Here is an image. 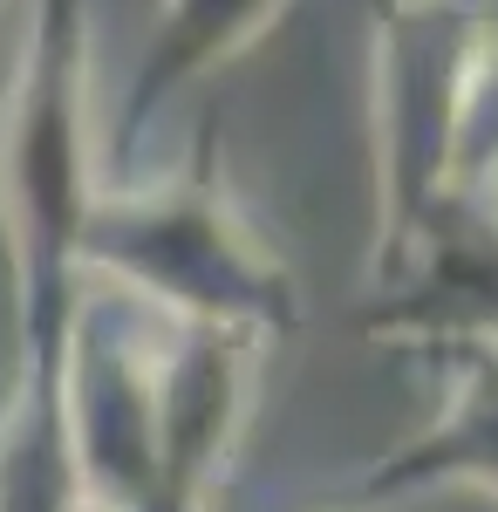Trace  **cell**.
I'll return each instance as SVG.
<instances>
[{
  "mask_svg": "<svg viewBox=\"0 0 498 512\" xmlns=\"http://www.w3.org/2000/svg\"><path fill=\"white\" fill-rule=\"evenodd\" d=\"M464 349H471V376L451 396L444 431H430L417 451H403L396 472H410V465H437V472L485 465V472H498V342H464Z\"/></svg>",
  "mask_w": 498,
  "mask_h": 512,
  "instance_id": "5",
  "label": "cell"
},
{
  "mask_svg": "<svg viewBox=\"0 0 498 512\" xmlns=\"http://www.w3.org/2000/svg\"><path fill=\"white\" fill-rule=\"evenodd\" d=\"M280 7H287V0H164V7H157V35H151V48H144V62H137V82H130V103H123V117H116L123 151L144 137V123H151L178 89H192L198 76L226 69L232 55H246V48L280 21Z\"/></svg>",
  "mask_w": 498,
  "mask_h": 512,
  "instance_id": "4",
  "label": "cell"
},
{
  "mask_svg": "<svg viewBox=\"0 0 498 512\" xmlns=\"http://www.w3.org/2000/svg\"><path fill=\"white\" fill-rule=\"evenodd\" d=\"M485 48V0H376V260H403L417 226L458 192V151Z\"/></svg>",
  "mask_w": 498,
  "mask_h": 512,
  "instance_id": "3",
  "label": "cell"
},
{
  "mask_svg": "<svg viewBox=\"0 0 498 512\" xmlns=\"http://www.w3.org/2000/svg\"><path fill=\"white\" fill-rule=\"evenodd\" d=\"M82 274H110L185 321H232L253 335H287L301 321L294 274L239 226L232 198L219 192L212 137L171 185L96 192L82 226Z\"/></svg>",
  "mask_w": 498,
  "mask_h": 512,
  "instance_id": "2",
  "label": "cell"
},
{
  "mask_svg": "<svg viewBox=\"0 0 498 512\" xmlns=\"http://www.w3.org/2000/svg\"><path fill=\"white\" fill-rule=\"evenodd\" d=\"M96 192L103 185L89 137V7L35 0L0 137V205L14 239L28 383H62L69 328L82 308V226Z\"/></svg>",
  "mask_w": 498,
  "mask_h": 512,
  "instance_id": "1",
  "label": "cell"
}]
</instances>
